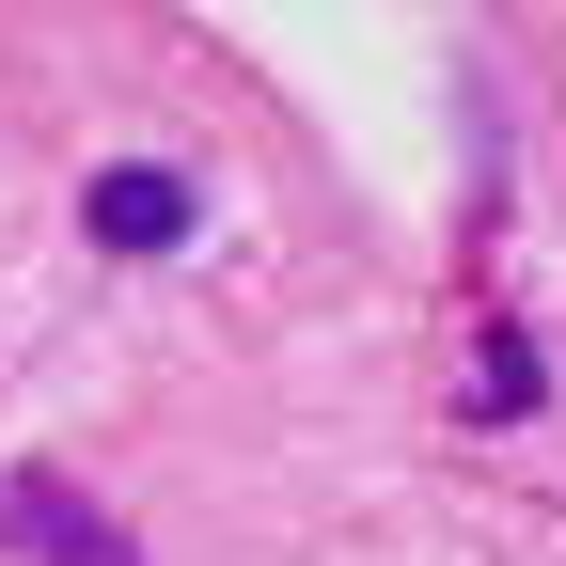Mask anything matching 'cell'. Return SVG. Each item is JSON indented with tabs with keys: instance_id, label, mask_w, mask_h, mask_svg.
Returning a JSON list of instances; mask_svg holds the SVG:
<instances>
[{
	"instance_id": "cell-1",
	"label": "cell",
	"mask_w": 566,
	"mask_h": 566,
	"mask_svg": "<svg viewBox=\"0 0 566 566\" xmlns=\"http://www.w3.org/2000/svg\"><path fill=\"white\" fill-rule=\"evenodd\" d=\"M95 237H111V252H174V237H189V174H158V158L95 174Z\"/></svg>"
},
{
	"instance_id": "cell-2",
	"label": "cell",
	"mask_w": 566,
	"mask_h": 566,
	"mask_svg": "<svg viewBox=\"0 0 566 566\" xmlns=\"http://www.w3.org/2000/svg\"><path fill=\"white\" fill-rule=\"evenodd\" d=\"M472 409H535V346H520V331L488 346V378H472Z\"/></svg>"
}]
</instances>
